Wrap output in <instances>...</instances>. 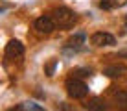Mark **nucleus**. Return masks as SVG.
<instances>
[{"label": "nucleus", "mask_w": 127, "mask_h": 111, "mask_svg": "<svg viewBox=\"0 0 127 111\" xmlns=\"http://www.w3.org/2000/svg\"><path fill=\"white\" fill-rule=\"evenodd\" d=\"M52 17H54L55 24L59 28H72L77 22V15L72 9H68V7H55L52 11Z\"/></svg>", "instance_id": "nucleus-1"}, {"label": "nucleus", "mask_w": 127, "mask_h": 111, "mask_svg": "<svg viewBox=\"0 0 127 111\" xmlns=\"http://www.w3.org/2000/svg\"><path fill=\"white\" fill-rule=\"evenodd\" d=\"M64 89H66L68 96L74 98V100H81V98H85V96L89 95V87H87L79 78H76V76H72V78L66 80Z\"/></svg>", "instance_id": "nucleus-2"}, {"label": "nucleus", "mask_w": 127, "mask_h": 111, "mask_svg": "<svg viewBox=\"0 0 127 111\" xmlns=\"http://www.w3.org/2000/svg\"><path fill=\"white\" fill-rule=\"evenodd\" d=\"M55 28H57V24H55V20H54L52 15H42V17H39V19L35 20V30H37L39 33H52Z\"/></svg>", "instance_id": "nucleus-3"}, {"label": "nucleus", "mask_w": 127, "mask_h": 111, "mask_svg": "<svg viewBox=\"0 0 127 111\" xmlns=\"http://www.w3.org/2000/svg\"><path fill=\"white\" fill-rule=\"evenodd\" d=\"M90 43L94 44V46H112V44L116 43L114 35L107 33V32H96L92 33V37H90Z\"/></svg>", "instance_id": "nucleus-4"}, {"label": "nucleus", "mask_w": 127, "mask_h": 111, "mask_svg": "<svg viewBox=\"0 0 127 111\" xmlns=\"http://www.w3.org/2000/svg\"><path fill=\"white\" fill-rule=\"evenodd\" d=\"M22 56H24V44L17 39H11L6 44V57L7 59H17V57H22Z\"/></svg>", "instance_id": "nucleus-5"}, {"label": "nucleus", "mask_w": 127, "mask_h": 111, "mask_svg": "<svg viewBox=\"0 0 127 111\" xmlns=\"http://www.w3.org/2000/svg\"><path fill=\"white\" fill-rule=\"evenodd\" d=\"M125 72H127V69L122 67V65H109V67L103 69V74L109 76V78H120V76H124Z\"/></svg>", "instance_id": "nucleus-6"}, {"label": "nucleus", "mask_w": 127, "mask_h": 111, "mask_svg": "<svg viewBox=\"0 0 127 111\" xmlns=\"http://www.w3.org/2000/svg\"><path fill=\"white\" fill-rule=\"evenodd\" d=\"M85 33H76V35H72V37L66 41V48H79L83 43H85Z\"/></svg>", "instance_id": "nucleus-7"}, {"label": "nucleus", "mask_w": 127, "mask_h": 111, "mask_svg": "<svg viewBox=\"0 0 127 111\" xmlns=\"http://www.w3.org/2000/svg\"><path fill=\"white\" fill-rule=\"evenodd\" d=\"M85 108L87 109H107V106H105V102L103 100H99V98H92V100H89L85 104Z\"/></svg>", "instance_id": "nucleus-8"}, {"label": "nucleus", "mask_w": 127, "mask_h": 111, "mask_svg": "<svg viewBox=\"0 0 127 111\" xmlns=\"http://www.w3.org/2000/svg\"><path fill=\"white\" fill-rule=\"evenodd\" d=\"M17 111H22V109H30V111H42V108L39 104H33V102H26V104H20L15 108Z\"/></svg>", "instance_id": "nucleus-9"}, {"label": "nucleus", "mask_w": 127, "mask_h": 111, "mask_svg": "<svg viewBox=\"0 0 127 111\" xmlns=\"http://www.w3.org/2000/svg\"><path fill=\"white\" fill-rule=\"evenodd\" d=\"M72 74L74 76H79V78H90L92 76V70L90 69H76V70H72Z\"/></svg>", "instance_id": "nucleus-10"}, {"label": "nucleus", "mask_w": 127, "mask_h": 111, "mask_svg": "<svg viewBox=\"0 0 127 111\" xmlns=\"http://www.w3.org/2000/svg\"><path fill=\"white\" fill-rule=\"evenodd\" d=\"M114 100L122 106H127V91H118L114 93Z\"/></svg>", "instance_id": "nucleus-11"}, {"label": "nucleus", "mask_w": 127, "mask_h": 111, "mask_svg": "<svg viewBox=\"0 0 127 111\" xmlns=\"http://www.w3.org/2000/svg\"><path fill=\"white\" fill-rule=\"evenodd\" d=\"M55 67H57V61H55V59H52L50 61V63H48L46 65V76H54V70H55Z\"/></svg>", "instance_id": "nucleus-12"}, {"label": "nucleus", "mask_w": 127, "mask_h": 111, "mask_svg": "<svg viewBox=\"0 0 127 111\" xmlns=\"http://www.w3.org/2000/svg\"><path fill=\"white\" fill-rule=\"evenodd\" d=\"M99 7H101V9H111V7H114V2H112V0H101V2H99Z\"/></svg>", "instance_id": "nucleus-13"}, {"label": "nucleus", "mask_w": 127, "mask_h": 111, "mask_svg": "<svg viewBox=\"0 0 127 111\" xmlns=\"http://www.w3.org/2000/svg\"><path fill=\"white\" fill-rule=\"evenodd\" d=\"M125 28H127V19H125Z\"/></svg>", "instance_id": "nucleus-14"}]
</instances>
